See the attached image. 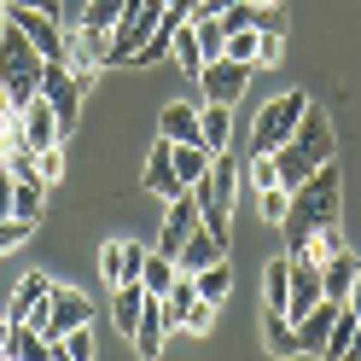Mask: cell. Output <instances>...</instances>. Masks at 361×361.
I'll return each mask as SVG.
<instances>
[{"label": "cell", "instance_id": "4316f807", "mask_svg": "<svg viewBox=\"0 0 361 361\" xmlns=\"http://www.w3.org/2000/svg\"><path fill=\"white\" fill-rule=\"evenodd\" d=\"M198 303V286L192 274H175V286L164 291V314H169V332H180V321H187V309Z\"/></svg>", "mask_w": 361, "mask_h": 361}, {"label": "cell", "instance_id": "ba28073f", "mask_svg": "<svg viewBox=\"0 0 361 361\" xmlns=\"http://www.w3.org/2000/svg\"><path fill=\"white\" fill-rule=\"evenodd\" d=\"M146 251H152V245H134V239H111L105 251H99V274H105V286H111V291H117V286H140Z\"/></svg>", "mask_w": 361, "mask_h": 361}, {"label": "cell", "instance_id": "d6a6232c", "mask_svg": "<svg viewBox=\"0 0 361 361\" xmlns=\"http://www.w3.org/2000/svg\"><path fill=\"white\" fill-rule=\"evenodd\" d=\"M192 35H198V53H204V64L221 59V47H228V24H221V18H192Z\"/></svg>", "mask_w": 361, "mask_h": 361}, {"label": "cell", "instance_id": "f35d334b", "mask_svg": "<svg viewBox=\"0 0 361 361\" xmlns=\"http://www.w3.org/2000/svg\"><path fill=\"white\" fill-rule=\"evenodd\" d=\"M87 326H94V321H87ZM87 326H76V332L59 338V350L71 355V361H94V332H87Z\"/></svg>", "mask_w": 361, "mask_h": 361}, {"label": "cell", "instance_id": "8d00e7d4", "mask_svg": "<svg viewBox=\"0 0 361 361\" xmlns=\"http://www.w3.org/2000/svg\"><path fill=\"white\" fill-rule=\"evenodd\" d=\"M35 175H41V187H59L64 180V146H41L35 152Z\"/></svg>", "mask_w": 361, "mask_h": 361}, {"label": "cell", "instance_id": "7a4b0ae2", "mask_svg": "<svg viewBox=\"0 0 361 361\" xmlns=\"http://www.w3.org/2000/svg\"><path fill=\"white\" fill-rule=\"evenodd\" d=\"M233 187H239V169H233L228 152H216L210 169H204V180L192 187L198 192V210H204V228L221 233V239H228V221H233Z\"/></svg>", "mask_w": 361, "mask_h": 361}, {"label": "cell", "instance_id": "bcb514c9", "mask_svg": "<svg viewBox=\"0 0 361 361\" xmlns=\"http://www.w3.org/2000/svg\"><path fill=\"white\" fill-rule=\"evenodd\" d=\"M6 6H18V12H47V18H59V0H6Z\"/></svg>", "mask_w": 361, "mask_h": 361}, {"label": "cell", "instance_id": "2e32d148", "mask_svg": "<svg viewBox=\"0 0 361 361\" xmlns=\"http://www.w3.org/2000/svg\"><path fill=\"white\" fill-rule=\"evenodd\" d=\"M361 274V257L355 251H338L321 262V291H326V303H350V286Z\"/></svg>", "mask_w": 361, "mask_h": 361}, {"label": "cell", "instance_id": "7c38bea8", "mask_svg": "<svg viewBox=\"0 0 361 361\" xmlns=\"http://www.w3.org/2000/svg\"><path fill=\"white\" fill-rule=\"evenodd\" d=\"M164 338H169V314H164V298H152L146 291V303H140V326H134V355L140 361H157L164 355Z\"/></svg>", "mask_w": 361, "mask_h": 361}, {"label": "cell", "instance_id": "d590c367", "mask_svg": "<svg viewBox=\"0 0 361 361\" xmlns=\"http://www.w3.org/2000/svg\"><path fill=\"white\" fill-rule=\"evenodd\" d=\"M355 326H361L355 314H350V309H338V321H332V332H326V350H321V361L344 355V350H350V338H355Z\"/></svg>", "mask_w": 361, "mask_h": 361}, {"label": "cell", "instance_id": "484cf974", "mask_svg": "<svg viewBox=\"0 0 361 361\" xmlns=\"http://www.w3.org/2000/svg\"><path fill=\"white\" fill-rule=\"evenodd\" d=\"M175 274H180V262H175V257H164V251H146V268H140V291L164 298V291L175 286Z\"/></svg>", "mask_w": 361, "mask_h": 361}, {"label": "cell", "instance_id": "7bdbcfd3", "mask_svg": "<svg viewBox=\"0 0 361 361\" xmlns=\"http://www.w3.org/2000/svg\"><path fill=\"white\" fill-rule=\"evenodd\" d=\"M251 187L268 192V187H280V169H274V152H257V164H251Z\"/></svg>", "mask_w": 361, "mask_h": 361}, {"label": "cell", "instance_id": "836d02e7", "mask_svg": "<svg viewBox=\"0 0 361 361\" xmlns=\"http://www.w3.org/2000/svg\"><path fill=\"white\" fill-rule=\"evenodd\" d=\"M303 251H309L314 262H326V257H338V251H350V245H344V228H338V221H326L321 233H309V245H303Z\"/></svg>", "mask_w": 361, "mask_h": 361}, {"label": "cell", "instance_id": "8fae6325", "mask_svg": "<svg viewBox=\"0 0 361 361\" xmlns=\"http://www.w3.org/2000/svg\"><path fill=\"white\" fill-rule=\"evenodd\" d=\"M286 257H291V303H286V314L298 321V314H309L326 291H321V262H314L309 251H286Z\"/></svg>", "mask_w": 361, "mask_h": 361}, {"label": "cell", "instance_id": "44dd1931", "mask_svg": "<svg viewBox=\"0 0 361 361\" xmlns=\"http://www.w3.org/2000/svg\"><path fill=\"white\" fill-rule=\"evenodd\" d=\"M198 134H204V152H228L233 140V105H198Z\"/></svg>", "mask_w": 361, "mask_h": 361}, {"label": "cell", "instance_id": "9a60e30c", "mask_svg": "<svg viewBox=\"0 0 361 361\" xmlns=\"http://www.w3.org/2000/svg\"><path fill=\"white\" fill-rule=\"evenodd\" d=\"M338 309H344V303H314L309 314H298V321H291V326H298V344H303V355H321L326 350V332H332V321H338Z\"/></svg>", "mask_w": 361, "mask_h": 361}, {"label": "cell", "instance_id": "74e56055", "mask_svg": "<svg viewBox=\"0 0 361 361\" xmlns=\"http://www.w3.org/2000/svg\"><path fill=\"white\" fill-rule=\"evenodd\" d=\"M18 216H24V221H41V175H24V180H18Z\"/></svg>", "mask_w": 361, "mask_h": 361}, {"label": "cell", "instance_id": "ee69618b", "mask_svg": "<svg viewBox=\"0 0 361 361\" xmlns=\"http://www.w3.org/2000/svg\"><path fill=\"white\" fill-rule=\"evenodd\" d=\"M257 204H262V221H274V228H280V221H286V204H291V192H286V187H268Z\"/></svg>", "mask_w": 361, "mask_h": 361}, {"label": "cell", "instance_id": "f546056e", "mask_svg": "<svg viewBox=\"0 0 361 361\" xmlns=\"http://www.w3.org/2000/svg\"><path fill=\"white\" fill-rule=\"evenodd\" d=\"M140 303H146L140 286H117V291H111V314H117V326L128 338H134V326H140Z\"/></svg>", "mask_w": 361, "mask_h": 361}, {"label": "cell", "instance_id": "ab89813d", "mask_svg": "<svg viewBox=\"0 0 361 361\" xmlns=\"http://www.w3.org/2000/svg\"><path fill=\"white\" fill-rule=\"evenodd\" d=\"M169 41H175V30H169V24H157V35L146 41L140 53H134V64H164V59H169Z\"/></svg>", "mask_w": 361, "mask_h": 361}, {"label": "cell", "instance_id": "1f68e13d", "mask_svg": "<svg viewBox=\"0 0 361 361\" xmlns=\"http://www.w3.org/2000/svg\"><path fill=\"white\" fill-rule=\"evenodd\" d=\"M210 169V152L204 146H175V175H180V187H198Z\"/></svg>", "mask_w": 361, "mask_h": 361}, {"label": "cell", "instance_id": "d4e9b609", "mask_svg": "<svg viewBox=\"0 0 361 361\" xmlns=\"http://www.w3.org/2000/svg\"><path fill=\"white\" fill-rule=\"evenodd\" d=\"M274 169H280V187H286V192H298V187H303V180L321 169V164H314V157H303L298 146L286 140V146H274Z\"/></svg>", "mask_w": 361, "mask_h": 361}, {"label": "cell", "instance_id": "ac0fdd59", "mask_svg": "<svg viewBox=\"0 0 361 361\" xmlns=\"http://www.w3.org/2000/svg\"><path fill=\"white\" fill-rule=\"evenodd\" d=\"M157 134L175 140V146H204V134H198V105H164Z\"/></svg>", "mask_w": 361, "mask_h": 361}, {"label": "cell", "instance_id": "5b68a950", "mask_svg": "<svg viewBox=\"0 0 361 361\" xmlns=\"http://www.w3.org/2000/svg\"><path fill=\"white\" fill-rule=\"evenodd\" d=\"M41 94H47L53 117H59V134H76V123H82V87L71 76V64H59V59L41 64Z\"/></svg>", "mask_w": 361, "mask_h": 361}, {"label": "cell", "instance_id": "4dcf8cb0", "mask_svg": "<svg viewBox=\"0 0 361 361\" xmlns=\"http://www.w3.org/2000/svg\"><path fill=\"white\" fill-rule=\"evenodd\" d=\"M169 59H175L187 76H198V71H204V53H198V35H192V24H180V30H175V41H169Z\"/></svg>", "mask_w": 361, "mask_h": 361}, {"label": "cell", "instance_id": "6da1fadb", "mask_svg": "<svg viewBox=\"0 0 361 361\" xmlns=\"http://www.w3.org/2000/svg\"><path fill=\"white\" fill-rule=\"evenodd\" d=\"M338 187H344V175H338V164H321L298 192H291V204H286V221H280V233H286V251H303L309 233H321L326 221H338Z\"/></svg>", "mask_w": 361, "mask_h": 361}, {"label": "cell", "instance_id": "4fadbf2b", "mask_svg": "<svg viewBox=\"0 0 361 361\" xmlns=\"http://www.w3.org/2000/svg\"><path fill=\"white\" fill-rule=\"evenodd\" d=\"M140 187L157 192V198H180V192H192V187H180V175H175V140H164L157 134V146H152V164L140 175Z\"/></svg>", "mask_w": 361, "mask_h": 361}, {"label": "cell", "instance_id": "c3c4849f", "mask_svg": "<svg viewBox=\"0 0 361 361\" xmlns=\"http://www.w3.org/2000/svg\"><path fill=\"white\" fill-rule=\"evenodd\" d=\"M6 332H12V321H6V314H0V350H6Z\"/></svg>", "mask_w": 361, "mask_h": 361}, {"label": "cell", "instance_id": "7dc6e473", "mask_svg": "<svg viewBox=\"0 0 361 361\" xmlns=\"http://www.w3.org/2000/svg\"><path fill=\"white\" fill-rule=\"evenodd\" d=\"M350 314H355V321H361V274H355V286H350V303H344Z\"/></svg>", "mask_w": 361, "mask_h": 361}, {"label": "cell", "instance_id": "f907efd6", "mask_svg": "<svg viewBox=\"0 0 361 361\" xmlns=\"http://www.w3.org/2000/svg\"><path fill=\"white\" fill-rule=\"evenodd\" d=\"M164 6H175V0H164Z\"/></svg>", "mask_w": 361, "mask_h": 361}, {"label": "cell", "instance_id": "f1b7e54d", "mask_svg": "<svg viewBox=\"0 0 361 361\" xmlns=\"http://www.w3.org/2000/svg\"><path fill=\"white\" fill-rule=\"evenodd\" d=\"M221 59H233V64H262V30H228V47H221Z\"/></svg>", "mask_w": 361, "mask_h": 361}, {"label": "cell", "instance_id": "60d3db41", "mask_svg": "<svg viewBox=\"0 0 361 361\" xmlns=\"http://www.w3.org/2000/svg\"><path fill=\"white\" fill-rule=\"evenodd\" d=\"M216 309H221V303H210V298H198V303L187 309V321H180V332H210V326H216Z\"/></svg>", "mask_w": 361, "mask_h": 361}, {"label": "cell", "instance_id": "b9f144b4", "mask_svg": "<svg viewBox=\"0 0 361 361\" xmlns=\"http://www.w3.org/2000/svg\"><path fill=\"white\" fill-rule=\"evenodd\" d=\"M30 228H35V221H24V216H6V221H0V257L18 251V245L30 239Z\"/></svg>", "mask_w": 361, "mask_h": 361}, {"label": "cell", "instance_id": "30bf717a", "mask_svg": "<svg viewBox=\"0 0 361 361\" xmlns=\"http://www.w3.org/2000/svg\"><path fill=\"white\" fill-rule=\"evenodd\" d=\"M41 64H47V59L35 53V41L18 30L12 12H6V30H0V82H6V76H41Z\"/></svg>", "mask_w": 361, "mask_h": 361}, {"label": "cell", "instance_id": "5bb4252c", "mask_svg": "<svg viewBox=\"0 0 361 361\" xmlns=\"http://www.w3.org/2000/svg\"><path fill=\"white\" fill-rule=\"evenodd\" d=\"M291 146H298L303 157H314V164H332V123H326V111H303V123L298 134H291Z\"/></svg>", "mask_w": 361, "mask_h": 361}, {"label": "cell", "instance_id": "ffe728a7", "mask_svg": "<svg viewBox=\"0 0 361 361\" xmlns=\"http://www.w3.org/2000/svg\"><path fill=\"white\" fill-rule=\"evenodd\" d=\"M0 355H12V361H53V344L41 338V326H30V321H12V332H6V350Z\"/></svg>", "mask_w": 361, "mask_h": 361}, {"label": "cell", "instance_id": "681fc988", "mask_svg": "<svg viewBox=\"0 0 361 361\" xmlns=\"http://www.w3.org/2000/svg\"><path fill=\"white\" fill-rule=\"evenodd\" d=\"M0 30H6V0H0Z\"/></svg>", "mask_w": 361, "mask_h": 361}, {"label": "cell", "instance_id": "277c9868", "mask_svg": "<svg viewBox=\"0 0 361 361\" xmlns=\"http://www.w3.org/2000/svg\"><path fill=\"white\" fill-rule=\"evenodd\" d=\"M87 321H94V303H87L82 291H71V286H53L47 309H41L30 326H41V338H47V344H59L64 332H76V326H87Z\"/></svg>", "mask_w": 361, "mask_h": 361}, {"label": "cell", "instance_id": "52a82bcc", "mask_svg": "<svg viewBox=\"0 0 361 361\" xmlns=\"http://www.w3.org/2000/svg\"><path fill=\"white\" fill-rule=\"evenodd\" d=\"M198 228H204V210H198V192H180L169 198V216H164V233H157L152 251H164V257H180V245H187Z\"/></svg>", "mask_w": 361, "mask_h": 361}, {"label": "cell", "instance_id": "8992f818", "mask_svg": "<svg viewBox=\"0 0 361 361\" xmlns=\"http://www.w3.org/2000/svg\"><path fill=\"white\" fill-rule=\"evenodd\" d=\"M64 64H71V76H99L111 64V30L71 24L64 30Z\"/></svg>", "mask_w": 361, "mask_h": 361}, {"label": "cell", "instance_id": "603a6c76", "mask_svg": "<svg viewBox=\"0 0 361 361\" xmlns=\"http://www.w3.org/2000/svg\"><path fill=\"white\" fill-rule=\"evenodd\" d=\"M180 274H198V268H210V262H221V233H210V228H198L187 245H180Z\"/></svg>", "mask_w": 361, "mask_h": 361}, {"label": "cell", "instance_id": "d6986e66", "mask_svg": "<svg viewBox=\"0 0 361 361\" xmlns=\"http://www.w3.org/2000/svg\"><path fill=\"white\" fill-rule=\"evenodd\" d=\"M47 298H53V280L24 274V280H18V291H12V309H6V321H35V314L47 309Z\"/></svg>", "mask_w": 361, "mask_h": 361}, {"label": "cell", "instance_id": "3957f363", "mask_svg": "<svg viewBox=\"0 0 361 361\" xmlns=\"http://www.w3.org/2000/svg\"><path fill=\"white\" fill-rule=\"evenodd\" d=\"M303 111H309V94H280V99H268V105L257 111V128H251L257 152H274V146H286L291 134H298Z\"/></svg>", "mask_w": 361, "mask_h": 361}, {"label": "cell", "instance_id": "816d5d0a", "mask_svg": "<svg viewBox=\"0 0 361 361\" xmlns=\"http://www.w3.org/2000/svg\"><path fill=\"white\" fill-rule=\"evenodd\" d=\"M0 361H12V355H0Z\"/></svg>", "mask_w": 361, "mask_h": 361}, {"label": "cell", "instance_id": "7402d4cb", "mask_svg": "<svg viewBox=\"0 0 361 361\" xmlns=\"http://www.w3.org/2000/svg\"><path fill=\"white\" fill-rule=\"evenodd\" d=\"M262 344H268V355H303V344H298V326H291V314H274V309H262Z\"/></svg>", "mask_w": 361, "mask_h": 361}, {"label": "cell", "instance_id": "9c48e42d", "mask_svg": "<svg viewBox=\"0 0 361 361\" xmlns=\"http://www.w3.org/2000/svg\"><path fill=\"white\" fill-rule=\"evenodd\" d=\"M251 82V64H233V59H210L198 71V87H204V105H233Z\"/></svg>", "mask_w": 361, "mask_h": 361}, {"label": "cell", "instance_id": "e575fe53", "mask_svg": "<svg viewBox=\"0 0 361 361\" xmlns=\"http://www.w3.org/2000/svg\"><path fill=\"white\" fill-rule=\"evenodd\" d=\"M123 12H128V0H87V18H82V24H87V30H117Z\"/></svg>", "mask_w": 361, "mask_h": 361}, {"label": "cell", "instance_id": "e0dca14e", "mask_svg": "<svg viewBox=\"0 0 361 361\" xmlns=\"http://www.w3.org/2000/svg\"><path fill=\"white\" fill-rule=\"evenodd\" d=\"M24 134H30V152L64 140V134H59V117H53V105H47V94H35V99L24 105Z\"/></svg>", "mask_w": 361, "mask_h": 361}, {"label": "cell", "instance_id": "f6af8a7d", "mask_svg": "<svg viewBox=\"0 0 361 361\" xmlns=\"http://www.w3.org/2000/svg\"><path fill=\"white\" fill-rule=\"evenodd\" d=\"M18 216V175L12 169H0V221Z\"/></svg>", "mask_w": 361, "mask_h": 361}, {"label": "cell", "instance_id": "83f0119b", "mask_svg": "<svg viewBox=\"0 0 361 361\" xmlns=\"http://www.w3.org/2000/svg\"><path fill=\"white\" fill-rule=\"evenodd\" d=\"M192 286H198V298L228 303V286H233V268H228V257H221V262H210V268H198V274H192Z\"/></svg>", "mask_w": 361, "mask_h": 361}, {"label": "cell", "instance_id": "cb8c5ba5", "mask_svg": "<svg viewBox=\"0 0 361 361\" xmlns=\"http://www.w3.org/2000/svg\"><path fill=\"white\" fill-rule=\"evenodd\" d=\"M286 303H291V257H274L262 268V309L286 314Z\"/></svg>", "mask_w": 361, "mask_h": 361}]
</instances>
